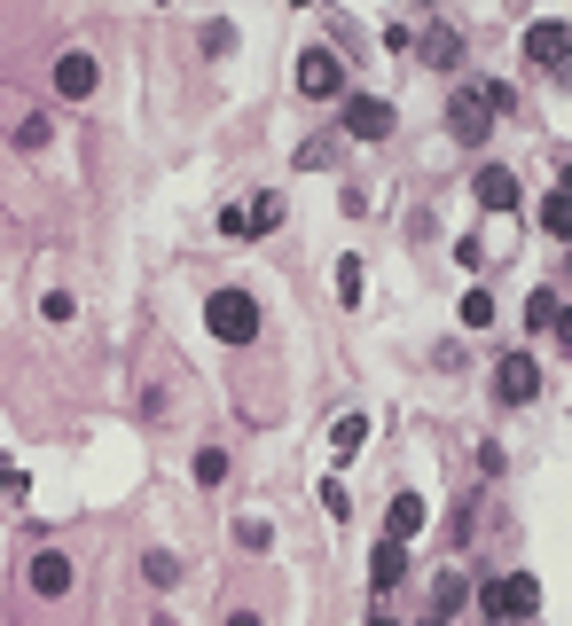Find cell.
<instances>
[{
	"mask_svg": "<svg viewBox=\"0 0 572 626\" xmlns=\"http://www.w3.org/2000/svg\"><path fill=\"white\" fill-rule=\"evenodd\" d=\"M495 392H502V400H510V407H526V400H533V392H541V369H533V361H526V352H510V361H502V369H495Z\"/></svg>",
	"mask_w": 572,
	"mask_h": 626,
	"instance_id": "cell-9",
	"label": "cell"
},
{
	"mask_svg": "<svg viewBox=\"0 0 572 626\" xmlns=\"http://www.w3.org/2000/svg\"><path fill=\"white\" fill-rule=\"evenodd\" d=\"M290 9H306V0H290Z\"/></svg>",
	"mask_w": 572,
	"mask_h": 626,
	"instance_id": "cell-29",
	"label": "cell"
},
{
	"mask_svg": "<svg viewBox=\"0 0 572 626\" xmlns=\"http://www.w3.org/2000/svg\"><path fill=\"white\" fill-rule=\"evenodd\" d=\"M463 595H470V580H463V572H447V580H439V611H455Z\"/></svg>",
	"mask_w": 572,
	"mask_h": 626,
	"instance_id": "cell-24",
	"label": "cell"
},
{
	"mask_svg": "<svg viewBox=\"0 0 572 626\" xmlns=\"http://www.w3.org/2000/svg\"><path fill=\"white\" fill-rule=\"evenodd\" d=\"M275 220H283V204H275V197H259V204H252V235H267Z\"/></svg>",
	"mask_w": 572,
	"mask_h": 626,
	"instance_id": "cell-23",
	"label": "cell"
},
{
	"mask_svg": "<svg viewBox=\"0 0 572 626\" xmlns=\"http://www.w3.org/2000/svg\"><path fill=\"white\" fill-rule=\"evenodd\" d=\"M416 532H424V494H400L384 509V541H416Z\"/></svg>",
	"mask_w": 572,
	"mask_h": 626,
	"instance_id": "cell-10",
	"label": "cell"
},
{
	"mask_svg": "<svg viewBox=\"0 0 572 626\" xmlns=\"http://www.w3.org/2000/svg\"><path fill=\"white\" fill-rule=\"evenodd\" d=\"M235 47V24H204V55H227Z\"/></svg>",
	"mask_w": 572,
	"mask_h": 626,
	"instance_id": "cell-22",
	"label": "cell"
},
{
	"mask_svg": "<svg viewBox=\"0 0 572 626\" xmlns=\"http://www.w3.org/2000/svg\"><path fill=\"white\" fill-rule=\"evenodd\" d=\"M470 189H478L486 212H518V172H510V165H478V181H470Z\"/></svg>",
	"mask_w": 572,
	"mask_h": 626,
	"instance_id": "cell-8",
	"label": "cell"
},
{
	"mask_svg": "<svg viewBox=\"0 0 572 626\" xmlns=\"http://www.w3.org/2000/svg\"><path fill=\"white\" fill-rule=\"evenodd\" d=\"M416 55H424L432 71H455V63H463V40H455V32L439 24V32H424V40H416Z\"/></svg>",
	"mask_w": 572,
	"mask_h": 626,
	"instance_id": "cell-13",
	"label": "cell"
},
{
	"mask_svg": "<svg viewBox=\"0 0 572 626\" xmlns=\"http://www.w3.org/2000/svg\"><path fill=\"white\" fill-rule=\"evenodd\" d=\"M227 478V455H220V446H204V455H197V486H220Z\"/></svg>",
	"mask_w": 572,
	"mask_h": 626,
	"instance_id": "cell-20",
	"label": "cell"
},
{
	"mask_svg": "<svg viewBox=\"0 0 572 626\" xmlns=\"http://www.w3.org/2000/svg\"><path fill=\"white\" fill-rule=\"evenodd\" d=\"M361 290H369V275H361V258H346V266H338V298H346V306H361Z\"/></svg>",
	"mask_w": 572,
	"mask_h": 626,
	"instance_id": "cell-18",
	"label": "cell"
},
{
	"mask_svg": "<svg viewBox=\"0 0 572 626\" xmlns=\"http://www.w3.org/2000/svg\"><path fill=\"white\" fill-rule=\"evenodd\" d=\"M298 95H306V103L346 95V63H338L330 47H306V55H298Z\"/></svg>",
	"mask_w": 572,
	"mask_h": 626,
	"instance_id": "cell-4",
	"label": "cell"
},
{
	"mask_svg": "<svg viewBox=\"0 0 572 626\" xmlns=\"http://www.w3.org/2000/svg\"><path fill=\"white\" fill-rule=\"evenodd\" d=\"M526 63H533V71L572 63V32H564V24H533V32H526Z\"/></svg>",
	"mask_w": 572,
	"mask_h": 626,
	"instance_id": "cell-7",
	"label": "cell"
},
{
	"mask_svg": "<svg viewBox=\"0 0 572 626\" xmlns=\"http://www.w3.org/2000/svg\"><path fill=\"white\" fill-rule=\"evenodd\" d=\"M557 314H564V306H557V290H533V298H526V329H533V337H541V329H557Z\"/></svg>",
	"mask_w": 572,
	"mask_h": 626,
	"instance_id": "cell-15",
	"label": "cell"
},
{
	"mask_svg": "<svg viewBox=\"0 0 572 626\" xmlns=\"http://www.w3.org/2000/svg\"><path fill=\"white\" fill-rule=\"evenodd\" d=\"M369 580H377V587H400V580H407V541H377Z\"/></svg>",
	"mask_w": 572,
	"mask_h": 626,
	"instance_id": "cell-12",
	"label": "cell"
},
{
	"mask_svg": "<svg viewBox=\"0 0 572 626\" xmlns=\"http://www.w3.org/2000/svg\"><path fill=\"white\" fill-rule=\"evenodd\" d=\"M141 572H149V587H173V580H181V556L157 549V556H141Z\"/></svg>",
	"mask_w": 572,
	"mask_h": 626,
	"instance_id": "cell-17",
	"label": "cell"
},
{
	"mask_svg": "<svg viewBox=\"0 0 572 626\" xmlns=\"http://www.w3.org/2000/svg\"><path fill=\"white\" fill-rule=\"evenodd\" d=\"M32 595H71V556L40 549V556H32Z\"/></svg>",
	"mask_w": 572,
	"mask_h": 626,
	"instance_id": "cell-11",
	"label": "cell"
},
{
	"mask_svg": "<svg viewBox=\"0 0 572 626\" xmlns=\"http://www.w3.org/2000/svg\"><path fill=\"white\" fill-rule=\"evenodd\" d=\"M541 227L572 243V197H564V189H557V197H541Z\"/></svg>",
	"mask_w": 572,
	"mask_h": 626,
	"instance_id": "cell-16",
	"label": "cell"
},
{
	"mask_svg": "<svg viewBox=\"0 0 572 626\" xmlns=\"http://www.w3.org/2000/svg\"><path fill=\"white\" fill-rule=\"evenodd\" d=\"M321 509H330V517H353V494H346V486L330 478V486H321Z\"/></svg>",
	"mask_w": 572,
	"mask_h": 626,
	"instance_id": "cell-21",
	"label": "cell"
},
{
	"mask_svg": "<svg viewBox=\"0 0 572 626\" xmlns=\"http://www.w3.org/2000/svg\"><path fill=\"white\" fill-rule=\"evenodd\" d=\"M95 86H103V63H95V55H78V47H71V55L55 63V95H63V103H87Z\"/></svg>",
	"mask_w": 572,
	"mask_h": 626,
	"instance_id": "cell-6",
	"label": "cell"
},
{
	"mask_svg": "<svg viewBox=\"0 0 572 626\" xmlns=\"http://www.w3.org/2000/svg\"><path fill=\"white\" fill-rule=\"evenodd\" d=\"M486 321H495V298L470 290V298H463V329H486Z\"/></svg>",
	"mask_w": 572,
	"mask_h": 626,
	"instance_id": "cell-19",
	"label": "cell"
},
{
	"mask_svg": "<svg viewBox=\"0 0 572 626\" xmlns=\"http://www.w3.org/2000/svg\"><path fill=\"white\" fill-rule=\"evenodd\" d=\"M227 626H259V611H227Z\"/></svg>",
	"mask_w": 572,
	"mask_h": 626,
	"instance_id": "cell-25",
	"label": "cell"
},
{
	"mask_svg": "<svg viewBox=\"0 0 572 626\" xmlns=\"http://www.w3.org/2000/svg\"><path fill=\"white\" fill-rule=\"evenodd\" d=\"M557 344H572V314H557Z\"/></svg>",
	"mask_w": 572,
	"mask_h": 626,
	"instance_id": "cell-26",
	"label": "cell"
},
{
	"mask_svg": "<svg viewBox=\"0 0 572 626\" xmlns=\"http://www.w3.org/2000/svg\"><path fill=\"white\" fill-rule=\"evenodd\" d=\"M478 611L495 618V626H518V618H533V611H541V580H533V572L486 580V587H478Z\"/></svg>",
	"mask_w": 572,
	"mask_h": 626,
	"instance_id": "cell-2",
	"label": "cell"
},
{
	"mask_svg": "<svg viewBox=\"0 0 572 626\" xmlns=\"http://www.w3.org/2000/svg\"><path fill=\"white\" fill-rule=\"evenodd\" d=\"M369 626H392V618H369Z\"/></svg>",
	"mask_w": 572,
	"mask_h": 626,
	"instance_id": "cell-27",
	"label": "cell"
},
{
	"mask_svg": "<svg viewBox=\"0 0 572 626\" xmlns=\"http://www.w3.org/2000/svg\"><path fill=\"white\" fill-rule=\"evenodd\" d=\"M392 126H400V118H392L384 95H346V134H353V141H384Z\"/></svg>",
	"mask_w": 572,
	"mask_h": 626,
	"instance_id": "cell-5",
	"label": "cell"
},
{
	"mask_svg": "<svg viewBox=\"0 0 572 626\" xmlns=\"http://www.w3.org/2000/svg\"><path fill=\"white\" fill-rule=\"evenodd\" d=\"M502 110H510V86H455L447 95V134L455 141H486Z\"/></svg>",
	"mask_w": 572,
	"mask_h": 626,
	"instance_id": "cell-1",
	"label": "cell"
},
{
	"mask_svg": "<svg viewBox=\"0 0 572 626\" xmlns=\"http://www.w3.org/2000/svg\"><path fill=\"white\" fill-rule=\"evenodd\" d=\"M361 438H369V415H338V423H330V446H338V455H361Z\"/></svg>",
	"mask_w": 572,
	"mask_h": 626,
	"instance_id": "cell-14",
	"label": "cell"
},
{
	"mask_svg": "<svg viewBox=\"0 0 572 626\" xmlns=\"http://www.w3.org/2000/svg\"><path fill=\"white\" fill-rule=\"evenodd\" d=\"M204 329H212L220 344H252V337H259L252 290H212V298H204Z\"/></svg>",
	"mask_w": 572,
	"mask_h": 626,
	"instance_id": "cell-3",
	"label": "cell"
},
{
	"mask_svg": "<svg viewBox=\"0 0 572 626\" xmlns=\"http://www.w3.org/2000/svg\"><path fill=\"white\" fill-rule=\"evenodd\" d=\"M424 626H447V618H424Z\"/></svg>",
	"mask_w": 572,
	"mask_h": 626,
	"instance_id": "cell-28",
	"label": "cell"
}]
</instances>
